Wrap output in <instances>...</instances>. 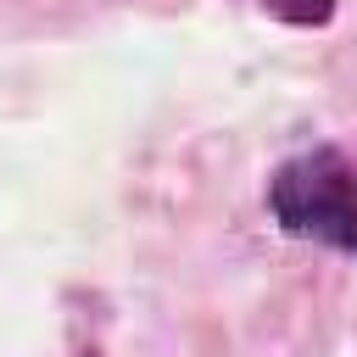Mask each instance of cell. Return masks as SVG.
Instances as JSON below:
<instances>
[{
    "label": "cell",
    "mask_w": 357,
    "mask_h": 357,
    "mask_svg": "<svg viewBox=\"0 0 357 357\" xmlns=\"http://www.w3.org/2000/svg\"><path fill=\"white\" fill-rule=\"evenodd\" d=\"M268 218L307 245L357 257V162L340 145H307L268 173Z\"/></svg>",
    "instance_id": "obj_1"
},
{
    "label": "cell",
    "mask_w": 357,
    "mask_h": 357,
    "mask_svg": "<svg viewBox=\"0 0 357 357\" xmlns=\"http://www.w3.org/2000/svg\"><path fill=\"white\" fill-rule=\"evenodd\" d=\"M257 6L279 22H290V28H324L340 11V0H257Z\"/></svg>",
    "instance_id": "obj_2"
}]
</instances>
